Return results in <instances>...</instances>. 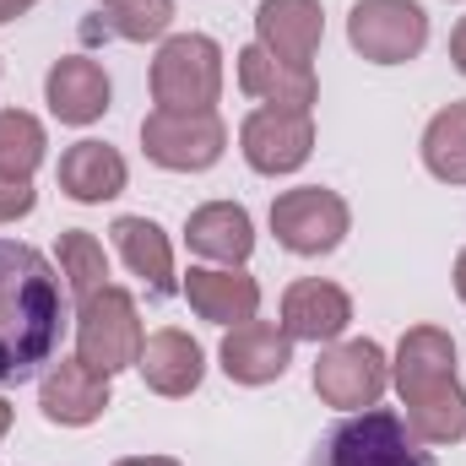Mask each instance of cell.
I'll return each instance as SVG.
<instances>
[{"label":"cell","instance_id":"cell-23","mask_svg":"<svg viewBox=\"0 0 466 466\" xmlns=\"http://www.w3.org/2000/svg\"><path fill=\"white\" fill-rule=\"evenodd\" d=\"M60 277L71 282L76 299H93L98 288H109V255L87 228L60 233Z\"/></svg>","mask_w":466,"mask_h":466},{"label":"cell","instance_id":"cell-9","mask_svg":"<svg viewBox=\"0 0 466 466\" xmlns=\"http://www.w3.org/2000/svg\"><path fill=\"white\" fill-rule=\"evenodd\" d=\"M390 385V363H385V348L369 342V337H352V342H331L315 363V396L326 407H348V412H363L385 396Z\"/></svg>","mask_w":466,"mask_h":466},{"label":"cell","instance_id":"cell-28","mask_svg":"<svg viewBox=\"0 0 466 466\" xmlns=\"http://www.w3.org/2000/svg\"><path fill=\"white\" fill-rule=\"evenodd\" d=\"M38 0H0V22H16V16H27Z\"/></svg>","mask_w":466,"mask_h":466},{"label":"cell","instance_id":"cell-29","mask_svg":"<svg viewBox=\"0 0 466 466\" xmlns=\"http://www.w3.org/2000/svg\"><path fill=\"white\" fill-rule=\"evenodd\" d=\"M115 466H179L174 456H130V461H115Z\"/></svg>","mask_w":466,"mask_h":466},{"label":"cell","instance_id":"cell-2","mask_svg":"<svg viewBox=\"0 0 466 466\" xmlns=\"http://www.w3.org/2000/svg\"><path fill=\"white\" fill-rule=\"evenodd\" d=\"M390 380L407 407V429L418 445H461L466 390L456 380V337L440 326H412L396 348Z\"/></svg>","mask_w":466,"mask_h":466},{"label":"cell","instance_id":"cell-7","mask_svg":"<svg viewBox=\"0 0 466 466\" xmlns=\"http://www.w3.org/2000/svg\"><path fill=\"white\" fill-rule=\"evenodd\" d=\"M348 44L374 66H407L429 44V11L418 0H358L348 11Z\"/></svg>","mask_w":466,"mask_h":466},{"label":"cell","instance_id":"cell-17","mask_svg":"<svg viewBox=\"0 0 466 466\" xmlns=\"http://www.w3.org/2000/svg\"><path fill=\"white\" fill-rule=\"evenodd\" d=\"M238 87L266 109H309L315 93H320L315 66H288V60L266 55L260 44L238 49Z\"/></svg>","mask_w":466,"mask_h":466},{"label":"cell","instance_id":"cell-22","mask_svg":"<svg viewBox=\"0 0 466 466\" xmlns=\"http://www.w3.org/2000/svg\"><path fill=\"white\" fill-rule=\"evenodd\" d=\"M423 168L445 185H466V98L445 104L423 130Z\"/></svg>","mask_w":466,"mask_h":466},{"label":"cell","instance_id":"cell-11","mask_svg":"<svg viewBox=\"0 0 466 466\" xmlns=\"http://www.w3.org/2000/svg\"><path fill=\"white\" fill-rule=\"evenodd\" d=\"M38 407L60 429H87L109 412V374H98L82 358H60L38 385Z\"/></svg>","mask_w":466,"mask_h":466},{"label":"cell","instance_id":"cell-4","mask_svg":"<svg viewBox=\"0 0 466 466\" xmlns=\"http://www.w3.org/2000/svg\"><path fill=\"white\" fill-rule=\"evenodd\" d=\"M223 93V49L207 33H174L157 44L152 60V98L157 109H212Z\"/></svg>","mask_w":466,"mask_h":466},{"label":"cell","instance_id":"cell-13","mask_svg":"<svg viewBox=\"0 0 466 466\" xmlns=\"http://www.w3.org/2000/svg\"><path fill=\"white\" fill-rule=\"evenodd\" d=\"M218 358H223V374L238 380V385H271L293 363V337L271 320H244L223 337Z\"/></svg>","mask_w":466,"mask_h":466},{"label":"cell","instance_id":"cell-27","mask_svg":"<svg viewBox=\"0 0 466 466\" xmlns=\"http://www.w3.org/2000/svg\"><path fill=\"white\" fill-rule=\"evenodd\" d=\"M451 60H456V71L466 76V16L456 22V33H451Z\"/></svg>","mask_w":466,"mask_h":466},{"label":"cell","instance_id":"cell-5","mask_svg":"<svg viewBox=\"0 0 466 466\" xmlns=\"http://www.w3.org/2000/svg\"><path fill=\"white\" fill-rule=\"evenodd\" d=\"M147 348V331H141V315H136V299L125 288H98L93 299H82L76 309V358L93 363L98 374H119V369H136V358Z\"/></svg>","mask_w":466,"mask_h":466},{"label":"cell","instance_id":"cell-1","mask_svg":"<svg viewBox=\"0 0 466 466\" xmlns=\"http://www.w3.org/2000/svg\"><path fill=\"white\" fill-rule=\"evenodd\" d=\"M66 337L60 271L16 238H0V390L27 385Z\"/></svg>","mask_w":466,"mask_h":466},{"label":"cell","instance_id":"cell-15","mask_svg":"<svg viewBox=\"0 0 466 466\" xmlns=\"http://www.w3.org/2000/svg\"><path fill=\"white\" fill-rule=\"evenodd\" d=\"M44 98H49V115L60 119V125H93V119L109 115V76H104L98 60L66 55V60L49 66Z\"/></svg>","mask_w":466,"mask_h":466},{"label":"cell","instance_id":"cell-26","mask_svg":"<svg viewBox=\"0 0 466 466\" xmlns=\"http://www.w3.org/2000/svg\"><path fill=\"white\" fill-rule=\"evenodd\" d=\"M33 201H38L33 179H22V174H0V223L27 218V212H33Z\"/></svg>","mask_w":466,"mask_h":466},{"label":"cell","instance_id":"cell-18","mask_svg":"<svg viewBox=\"0 0 466 466\" xmlns=\"http://www.w3.org/2000/svg\"><path fill=\"white\" fill-rule=\"evenodd\" d=\"M136 369H141L147 390H157V396H190V390L201 385V374H207V352H201L196 337L163 326V331L147 337V348H141V358H136Z\"/></svg>","mask_w":466,"mask_h":466},{"label":"cell","instance_id":"cell-16","mask_svg":"<svg viewBox=\"0 0 466 466\" xmlns=\"http://www.w3.org/2000/svg\"><path fill=\"white\" fill-rule=\"evenodd\" d=\"M185 299H190V309H196L201 320H212V326H244V320H255V309H260V282L244 277L238 266H190Z\"/></svg>","mask_w":466,"mask_h":466},{"label":"cell","instance_id":"cell-12","mask_svg":"<svg viewBox=\"0 0 466 466\" xmlns=\"http://www.w3.org/2000/svg\"><path fill=\"white\" fill-rule=\"evenodd\" d=\"M326 33L320 0H260L255 11V44L288 66H309Z\"/></svg>","mask_w":466,"mask_h":466},{"label":"cell","instance_id":"cell-31","mask_svg":"<svg viewBox=\"0 0 466 466\" xmlns=\"http://www.w3.org/2000/svg\"><path fill=\"white\" fill-rule=\"evenodd\" d=\"M5 429H11V407L0 401V434H5Z\"/></svg>","mask_w":466,"mask_h":466},{"label":"cell","instance_id":"cell-19","mask_svg":"<svg viewBox=\"0 0 466 466\" xmlns=\"http://www.w3.org/2000/svg\"><path fill=\"white\" fill-rule=\"evenodd\" d=\"M125 179H130V168H125V157H119L109 141H76L60 157V190L71 201H82V207L115 201L119 190H125Z\"/></svg>","mask_w":466,"mask_h":466},{"label":"cell","instance_id":"cell-14","mask_svg":"<svg viewBox=\"0 0 466 466\" xmlns=\"http://www.w3.org/2000/svg\"><path fill=\"white\" fill-rule=\"evenodd\" d=\"M352 326V299L326 282V277H304L282 293V331L293 342H337Z\"/></svg>","mask_w":466,"mask_h":466},{"label":"cell","instance_id":"cell-8","mask_svg":"<svg viewBox=\"0 0 466 466\" xmlns=\"http://www.w3.org/2000/svg\"><path fill=\"white\" fill-rule=\"evenodd\" d=\"M348 201L337 190H320V185H304V190H282L271 201V233L282 249L293 255H331L342 238H348Z\"/></svg>","mask_w":466,"mask_h":466},{"label":"cell","instance_id":"cell-10","mask_svg":"<svg viewBox=\"0 0 466 466\" xmlns=\"http://www.w3.org/2000/svg\"><path fill=\"white\" fill-rule=\"evenodd\" d=\"M238 147L255 174H293L315 152V119L309 109H255L238 125Z\"/></svg>","mask_w":466,"mask_h":466},{"label":"cell","instance_id":"cell-25","mask_svg":"<svg viewBox=\"0 0 466 466\" xmlns=\"http://www.w3.org/2000/svg\"><path fill=\"white\" fill-rule=\"evenodd\" d=\"M98 5H104V27L125 44L163 38L174 22V0H98Z\"/></svg>","mask_w":466,"mask_h":466},{"label":"cell","instance_id":"cell-6","mask_svg":"<svg viewBox=\"0 0 466 466\" xmlns=\"http://www.w3.org/2000/svg\"><path fill=\"white\" fill-rule=\"evenodd\" d=\"M223 147H228V125L218 119V109H152L141 119V152L157 168L201 174L223 157Z\"/></svg>","mask_w":466,"mask_h":466},{"label":"cell","instance_id":"cell-21","mask_svg":"<svg viewBox=\"0 0 466 466\" xmlns=\"http://www.w3.org/2000/svg\"><path fill=\"white\" fill-rule=\"evenodd\" d=\"M115 249L125 255V266L147 282L152 299H168L179 282H174V249H168V233L157 228L152 218H115Z\"/></svg>","mask_w":466,"mask_h":466},{"label":"cell","instance_id":"cell-20","mask_svg":"<svg viewBox=\"0 0 466 466\" xmlns=\"http://www.w3.org/2000/svg\"><path fill=\"white\" fill-rule=\"evenodd\" d=\"M185 244L190 255L201 260H223V266H244L249 249H255V223L244 207L233 201H212V207H196L190 223H185Z\"/></svg>","mask_w":466,"mask_h":466},{"label":"cell","instance_id":"cell-24","mask_svg":"<svg viewBox=\"0 0 466 466\" xmlns=\"http://www.w3.org/2000/svg\"><path fill=\"white\" fill-rule=\"evenodd\" d=\"M44 147H49V136L27 109H0V174L33 179V168L44 163Z\"/></svg>","mask_w":466,"mask_h":466},{"label":"cell","instance_id":"cell-3","mask_svg":"<svg viewBox=\"0 0 466 466\" xmlns=\"http://www.w3.org/2000/svg\"><path fill=\"white\" fill-rule=\"evenodd\" d=\"M423 461H429V451L412 440L407 418L380 412V407L337 418L320 434L315 456H309V466H423Z\"/></svg>","mask_w":466,"mask_h":466},{"label":"cell","instance_id":"cell-30","mask_svg":"<svg viewBox=\"0 0 466 466\" xmlns=\"http://www.w3.org/2000/svg\"><path fill=\"white\" fill-rule=\"evenodd\" d=\"M456 293H461V304H466V249L456 255Z\"/></svg>","mask_w":466,"mask_h":466}]
</instances>
